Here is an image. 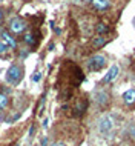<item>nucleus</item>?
Here are the masks:
<instances>
[{
    "label": "nucleus",
    "mask_w": 135,
    "mask_h": 146,
    "mask_svg": "<svg viewBox=\"0 0 135 146\" xmlns=\"http://www.w3.org/2000/svg\"><path fill=\"white\" fill-rule=\"evenodd\" d=\"M22 78H23V69H22L19 65H11L9 68H8L6 76H5V80H6L9 85H13V86L19 85Z\"/></svg>",
    "instance_id": "1"
},
{
    "label": "nucleus",
    "mask_w": 135,
    "mask_h": 146,
    "mask_svg": "<svg viewBox=\"0 0 135 146\" xmlns=\"http://www.w3.org/2000/svg\"><path fill=\"white\" fill-rule=\"evenodd\" d=\"M106 66V58L101 54H95L88 60V68L89 71H100Z\"/></svg>",
    "instance_id": "2"
},
{
    "label": "nucleus",
    "mask_w": 135,
    "mask_h": 146,
    "mask_svg": "<svg viewBox=\"0 0 135 146\" xmlns=\"http://www.w3.org/2000/svg\"><path fill=\"white\" fill-rule=\"evenodd\" d=\"M9 29H11V33H14V34H22V33H25V29H26V22L22 20L20 17H14L13 20L9 22Z\"/></svg>",
    "instance_id": "3"
},
{
    "label": "nucleus",
    "mask_w": 135,
    "mask_h": 146,
    "mask_svg": "<svg viewBox=\"0 0 135 146\" xmlns=\"http://www.w3.org/2000/svg\"><path fill=\"white\" fill-rule=\"evenodd\" d=\"M117 76H118V66L112 65L111 69L108 71V74L105 76V78H103V83H111V82H114L115 78H117Z\"/></svg>",
    "instance_id": "4"
},
{
    "label": "nucleus",
    "mask_w": 135,
    "mask_h": 146,
    "mask_svg": "<svg viewBox=\"0 0 135 146\" xmlns=\"http://www.w3.org/2000/svg\"><path fill=\"white\" fill-rule=\"evenodd\" d=\"M92 6L95 8L97 11H106L111 8V2L109 0H91Z\"/></svg>",
    "instance_id": "5"
},
{
    "label": "nucleus",
    "mask_w": 135,
    "mask_h": 146,
    "mask_svg": "<svg viewBox=\"0 0 135 146\" xmlns=\"http://www.w3.org/2000/svg\"><path fill=\"white\" fill-rule=\"evenodd\" d=\"M2 38H3V42L6 43L8 48H11V49H15V48H17V42L14 40V37H13L9 33H8V31H3V33H2Z\"/></svg>",
    "instance_id": "6"
},
{
    "label": "nucleus",
    "mask_w": 135,
    "mask_h": 146,
    "mask_svg": "<svg viewBox=\"0 0 135 146\" xmlns=\"http://www.w3.org/2000/svg\"><path fill=\"white\" fill-rule=\"evenodd\" d=\"M123 102L126 105H132L135 103V89H129L123 94Z\"/></svg>",
    "instance_id": "7"
},
{
    "label": "nucleus",
    "mask_w": 135,
    "mask_h": 146,
    "mask_svg": "<svg viewBox=\"0 0 135 146\" xmlns=\"http://www.w3.org/2000/svg\"><path fill=\"white\" fill-rule=\"evenodd\" d=\"M112 128V120H111V117H106V118H103V120L100 121V131H108V129Z\"/></svg>",
    "instance_id": "8"
},
{
    "label": "nucleus",
    "mask_w": 135,
    "mask_h": 146,
    "mask_svg": "<svg viewBox=\"0 0 135 146\" xmlns=\"http://www.w3.org/2000/svg\"><path fill=\"white\" fill-rule=\"evenodd\" d=\"M95 102L100 105H106L108 103V94L105 92V91H101V92H98L97 96H95Z\"/></svg>",
    "instance_id": "9"
},
{
    "label": "nucleus",
    "mask_w": 135,
    "mask_h": 146,
    "mask_svg": "<svg viewBox=\"0 0 135 146\" xmlns=\"http://www.w3.org/2000/svg\"><path fill=\"white\" fill-rule=\"evenodd\" d=\"M95 31H97L100 35H103V34H106V33H109V26H106L105 23H98L97 26H95Z\"/></svg>",
    "instance_id": "10"
},
{
    "label": "nucleus",
    "mask_w": 135,
    "mask_h": 146,
    "mask_svg": "<svg viewBox=\"0 0 135 146\" xmlns=\"http://www.w3.org/2000/svg\"><path fill=\"white\" fill-rule=\"evenodd\" d=\"M8 103H9V98H8L6 94H3V92H0V109H5Z\"/></svg>",
    "instance_id": "11"
},
{
    "label": "nucleus",
    "mask_w": 135,
    "mask_h": 146,
    "mask_svg": "<svg viewBox=\"0 0 135 146\" xmlns=\"http://www.w3.org/2000/svg\"><path fill=\"white\" fill-rule=\"evenodd\" d=\"M105 43H106V38L100 35V37H95V38H94L92 45H94V48H101V46L105 45Z\"/></svg>",
    "instance_id": "12"
},
{
    "label": "nucleus",
    "mask_w": 135,
    "mask_h": 146,
    "mask_svg": "<svg viewBox=\"0 0 135 146\" xmlns=\"http://www.w3.org/2000/svg\"><path fill=\"white\" fill-rule=\"evenodd\" d=\"M23 40H25L28 45H34L35 43V40H34V35L31 34V33H26L25 35H23Z\"/></svg>",
    "instance_id": "13"
},
{
    "label": "nucleus",
    "mask_w": 135,
    "mask_h": 146,
    "mask_svg": "<svg viewBox=\"0 0 135 146\" xmlns=\"http://www.w3.org/2000/svg\"><path fill=\"white\" fill-rule=\"evenodd\" d=\"M8 49H9V48L6 46V43L2 40V42H0V56H3V54H6V52H8Z\"/></svg>",
    "instance_id": "14"
},
{
    "label": "nucleus",
    "mask_w": 135,
    "mask_h": 146,
    "mask_svg": "<svg viewBox=\"0 0 135 146\" xmlns=\"http://www.w3.org/2000/svg\"><path fill=\"white\" fill-rule=\"evenodd\" d=\"M40 78H42V74L40 72H35L34 76H32V82H38Z\"/></svg>",
    "instance_id": "15"
},
{
    "label": "nucleus",
    "mask_w": 135,
    "mask_h": 146,
    "mask_svg": "<svg viewBox=\"0 0 135 146\" xmlns=\"http://www.w3.org/2000/svg\"><path fill=\"white\" fill-rule=\"evenodd\" d=\"M48 145V139H43L42 140V146H46Z\"/></svg>",
    "instance_id": "16"
},
{
    "label": "nucleus",
    "mask_w": 135,
    "mask_h": 146,
    "mask_svg": "<svg viewBox=\"0 0 135 146\" xmlns=\"http://www.w3.org/2000/svg\"><path fill=\"white\" fill-rule=\"evenodd\" d=\"M52 146H65V143H54Z\"/></svg>",
    "instance_id": "17"
},
{
    "label": "nucleus",
    "mask_w": 135,
    "mask_h": 146,
    "mask_svg": "<svg viewBox=\"0 0 135 146\" xmlns=\"http://www.w3.org/2000/svg\"><path fill=\"white\" fill-rule=\"evenodd\" d=\"M2 19H3V13H2V9H0V23H2Z\"/></svg>",
    "instance_id": "18"
}]
</instances>
